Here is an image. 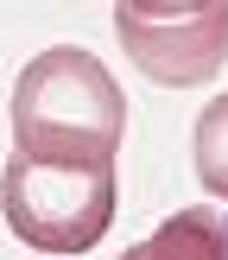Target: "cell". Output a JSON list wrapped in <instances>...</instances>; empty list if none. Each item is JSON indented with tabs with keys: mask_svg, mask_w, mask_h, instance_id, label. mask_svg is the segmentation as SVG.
<instances>
[{
	"mask_svg": "<svg viewBox=\"0 0 228 260\" xmlns=\"http://www.w3.org/2000/svg\"><path fill=\"white\" fill-rule=\"evenodd\" d=\"M127 134V95L89 51L51 45L19 70L13 152L38 165H114Z\"/></svg>",
	"mask_w": 228,
	"mask_h": 260,
	"instance_id": "1",
	"label": "cell"
},
{
	"mask_svg": "<svg viewBox=\"0 0 228 260\" xmlns=\"http://www.w3.org/2000/svg\"><path fill=\"white\" fill-rule=\"evenodd\" d=\"M7 229L38 254H89L114 222V165H38L13 152L0 172Z\"/></svg>",
	"mask_w": 228,
	"mask_h": 260,
	"instance_id": "2",
	"label": "cell"
},
{
	"mask_svg": "<svg viewBox=\"0 0 228 260\" xmlns=\"http://www.w3.org/2000/svg\"><path fill=\"white\" fill-rule=\"evenodd\" d=\"M114 32H121V51L139 63L146 83L197 89L228 63V0H190V7L121 0Z\"/></svg>",
	"mask_w": 228,
	"mask_h": 260,
	"instance_id": "3",
	"label": "cell"
},
{
	"mask_svg": "<svg viewBox=\"0 0 228 260\" xmlns=\"http://www.w3.org/2000/svg\"><path fill=\"white\" fill-rule=\"evenodd\" d=\"M121 260H228V235L209 210H177L146 241H133Z\"/></svg>",
	"mask_w": 228,
	"mask_h": 260,
	"instance_id": "4",
	"label": "cell"
},
{
	"mask_svg": "<svg viewBox=\"0 0 228 260\" xmlns=\"http://www.w3.org/2000/svg\"><path fill=\"white\" fill-rule=\"evenodd\" d=\"M190 159H197L203 190L228 197V95H215L209 108L197 114V134H190Z\"/></svg>",
	"mask_w": 228,
	"mask_h": 260,
	"instance_id": "5",
	"label": "cell"
},
{
	"mask_svg": "<svg viewBox=\"0 0 228 260\" xmlns=\"http://www.w3.org/2000/svg\"><path fill=\"white\" fill-rule=\"evenodd\" d=\"M222 235H228V222H222Z\"/></svg>",
	"mask_w": 228,
	"mask_h": 260,
	"instance_id": "6",
	"label": "cell"
}]
</instances>
